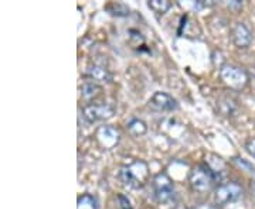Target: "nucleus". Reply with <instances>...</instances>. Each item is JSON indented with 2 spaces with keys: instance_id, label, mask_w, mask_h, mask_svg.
Wrapping results in <instances>:
<instances>
[{
  "instance_id": "8",
  "label": "nucleus",
  "mask_w": 255,
  "mask_h": 209,
  "mask_svg": "<svg viewBox=\"0 0 255 209\" xmlns=\"http://www.w3.org/2000/svg\"><path fill=\"white\" fill-rule=\"evenodd\" d=\"M231 40L237 48L246 50L253 43V34L244 23L238 21L231 28Z\"/></svg>"
},
{
  "instance_id": "7",
  "label": "nucleus",
  "mask_w": 255,
  "mask_h": 209,
  "mask_svg": "<svg viewBox=\"0 0 255 209\" xmlns=\"http://www.w3.org/2000/svg\"><path fill=\"white\" fill-rule=\"evenodd\" d=\"M95 140L100 145L101 148L104 150H112L119 144L121 141V133L118 132V129H115L114 126L110 125H104L100 126L95 132Z\"/></svg>"
},
{
  "instance_id": "14",
  "label": "nucleus",
  "mask_w": 255,
  "mask_h": 209,
  "mask_svg": "<svg viewBox=\"0 0 255 209\" xmlns=\"http://www.w3.org/2000/svg\"><path fill=\"white\" fill-rule=\"evenodd\" d=\"M77 209H98L97 200L90 194H82L77 201Z\"/></svg>"
},
{
  "instance_id": "1",
  "label": "nucleus",
  "mask_w": 255,
  "mask_h": 209,
  "mask_svg": "<svg viewBox=\"0 0 255 209\" xmlns=\"http://www.w3.org/2000/svg\"><path fill=\"white\" fill-rule=\"evenodd\" d=\"M118 178L128 188H142L149 180V167L143 161H133L119 170Z\"/></svg>"
},
{
  "instance_id": "3",
  "label": "nucleus",
  "mask_w": 255,
  "mask_h": 209,
  "mask_svg": "<svg viewBox=\"0 0 255 209\" xmlns=\"http://www.w3.org/2000/svg\"><path fill=\"white\" fill-rule=\"evenodd\" d=\"M220 78L226 86L237 92L243 91L250 81V76L246 72V70L233 64H224L220 68Z\"/></svg>"
},
{
  "instance_id": "15",
  "label": "nucleus",
  "mask_w": 255,
  "mask_h": 209,
  "mask_svg": "<svg viewBox=\"0 0 255 209\" xmlns=\"http://www.w3.org/2000/svg\"><path fill=\"white\" fill-rule=\"evenodd\" d=\"M107 10L110 11L112 16H117V17H127L129 16V7L124 3H111L107 6Z\"/></svg>"
},
{
  "instance_id": "18",
  "label": "nucleus",
  "mask_w": 255,
  "mask_h": 209,
  "mask_svg": "<svg viewBox=\"0 0 255 209\" xmlns=\"http://www.w3.org/2000/svg\"><path fill=\"white\" fill-rule=\"evenodd\" d=\"M118 202H119V207H121V209H133L132 208V204H130L129 198L125 197L124 194H119L118 195Z\"/></svg>"
},
{
  "instance_id": "12",
  "label": "nucleus",
  "mask_w": 255,
  "mask_h": 209,
  "mask_svg": "<svg viewBox=\"0 0 255 209\" xmlns=\"http://www.w3.org/2000/svg\"><path fill=\"white\" fill-rule=\"evenodd\" d=\"M127 130L130 136L142 137V136H145L146 133H147V125H146L142 119L133 118V119H130V120L127 123Z\"/></svg>"
},
{
  "instance_id": "4",
  "label": "nucleus",
  "mask_w": 255,
  "mask_h": 209,
  "mask_svg": "<svg viewBox=\"0 0 255 209\" xmlns=\"http://www.w3.org/2000/svg\"><path fill=\"white\" fill-rule=\"evenodd\" d=\"M152 187H153V198L157 204L166 205L176 201L173 182L166 173L156 174L152 181Z\"/></svg>"
},
{
  "instance_id": "2",
  "label": "nucleus",
  "mask_w": 255,
  "mask_h": 209,
  "mask_svg": "<svg viewBox=\"0 0 255 209\" xmlns=\"http://www.w3.org/2000/svg\"><path fill=\"white\" fill-rule=\"evenodd\" d=\"M217 175L213 173V170L210 168L209 165L206 164H199L196 167L191 168V171L189 173V184H190L191 190L196 192H209L214 182L217 181Z\"/></svg>"
},
{
  "instance_id": "9",
  "label": "nucleus",
  "mask_w": 255,
  "mask_h": 209,
  "mask_svg": "<svg viewBox=\"0 0 255 209\" xmlns=\"http://www.w3.org/2000/svg\"><path fill=\"white\" fill-rule=\"evenodd\" d=\"M149 106L156 110H163V112H173L177 109V100L174 99L172 95L166 92H155L153 96L149 99Z\"/></svg>"
},
{
  "instance_id": "5",
  "label": "nucleus",
  "mask_w": 255,
  "mask_h": 209,
  "mask_svg": "<svg viewBox=\"0 0 255 209\" xmlns=\"http://www.w3.org/2000/svg\"><path fill=\"white\" fill-rule=\"evenodd\" d=\"M115 108L111 103H88L82 108V118L87 120V123H97L114 118Z\"/></svg>"
},
{
  "instance_id": "13",
  "label": "nucleus",
  "mask_w": 255,
  "mask_h": 209,
  "mask_svg": "<svg viewBox=\"0 0 255 209\" xmlns=\"http://www.w3.org/2000/svg\"><path fill=\"white\" fill-rule=\"evenodd\" d=\"M147 6H149V9L153 10L156 14L163 16L172 7V1H169V0H149Z\"/></svg>"
},
{
  "instance_id": "16",
  "label": "nucleus",
  "mask_w": 255,
  "mask_h": 209,
  "mask_svg": "<svg viewBox=\"0 0 255 209\" xmlns=\"http://www.w3.org/2000/svg\"><path fill=\"white\" fill-rule=\"evenodd\" d=\"M236 102L231 99V98H223L219 102L220 112L224 115V116H233L234 112H236Z\"/></svg>"
},
{
  "instance_id": "17",
  "label": "nucleus",
  "mask_w": 255,
  "mask_h": 209,
  "mask_svg": "<svg viewBox=\"0 0 255 209\" xmlns=\"http://www.w3.org/2000/svg\"><path fill=\"white\" fill-rule=\"evenodd\" d=\"M244 148H246V151L248 154L251 155L253 158H255V137H250L247 140L246 144H244Z\"/></svg>"
},
{
  "instance_id": "6",
  "label": "nucleus",
  "mask_w": 255,
  "mask_h": 209,
  "mask_svg": "<svg viewBox=\"0 0 255 209\" xmlns=\"http://www.w3.org/2000/svg\"><path fill=\"white\" fill-rule=\"evenodd\" d=\"M243 194H244V190L238 182H226V184H221L220 187L216 188L214 202H216V205H227V204L241 200Z\"/></svg>"
},
{
  "instance_id": "19",
  "label": "nucleus",
  "mask_w": 255,
  "mask_h": 209,
  "mask_svg": "<svg viewBox=\"0 0 255 209\" xmlns=\"http://www.w3.org/2000/svg\"><path fill=\"white\" fill-rule=\"evenodd\" d=\"M243 7V3L240 1V0H234V1H230L228 3V9L230 10H234V11H237Z\"/></svg>"
},
{
  "instance_id": "10",
  "label": "nucleus",
  "mask_w": 255,
  "mask_h": 209,
  "mask_svg": "<svg viewBox=\"0 0 255 209\" xmlns=\"http://www.w3.org/2000/svg\"><path fill=\"white\" fill-rule=\"evenodd\" d=\"M85 76L90 78V81L97 82V83H108V82L112 81V75H111L110 71L105 67L98 64L90 65L87 68Z\"/></svg>"
},
{
  "instance_id": "11",
  "label": "nucleus",
  "mask_w": 255,
  "mask_h": 209,
  "mask_svg": "<svg viewBox=\"0 0 255 209\" xmlns=\"http://www.w3.org/2000/svg\"><path fill=\"white\" fill-rule=\"evenodd\" d=\"M80 91H81L82 99L91 100L100 95L101 91H102V88H101L100 83H97V82L85 81L81 86H80Z\"/></svg>"
},
{
  "instance_id": "20",
  "label": "nucleus",
  "mask_w": 255,
  "mask_h": 209,
  "mask_svg": "<svg viewBox=\"0 0 255 209\" xmlns=\"http://www.w3.org/2000/svg\"><path fill=\"white\" fill-rule=\"evenodd\" d=\"M250 192H251V197L255 200V181H251L250 184Z\"/></svg>"
}]
</instances>
